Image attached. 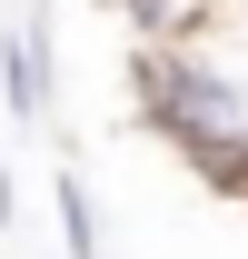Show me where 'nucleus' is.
<instances>
[{"mask_svg":"<svg viewBox=\"0 0 248 259\" xmlns=\"http://www.w3.org/2000/svg\"><path fill=\"white\" fill-rule=\"evenodd\" d=\"M139 100H149V120L209 169L218 190L248 180V90L199 50V40H159L149 70H139Z\"/></svg>","mask_w":248,"mask_h":259,"instance_id":"1","label":"nucleus"},{"mask_svg":"<svg viewBox=\"0 0 248 259\" xmlns=\"http://www.w3.org/2000/svg\"><path fill=\"white\" fill-rule=\"evenodd\" d=\"M0 90H10V110H20V120H40V110H50V30H40V20H20V30L0 40Z\"/></svg>","mask_w":248,"mask_h":259,"instance_id":"2","label":"nucleus"},{"mask_svg":"<svg viewBox=\"0 0 248 259\" xmlns=\"http://www.w3.org/2000/svg\"><path fill=\"white\" fill-rule=\"evenodd\" d=\"M60 229H70V259H99V220L80 199V180H60Z\"/></svg>","mask_w":248,"mask_h":259,"instance_id":"3","label":"nucleus"}]
</instances>
